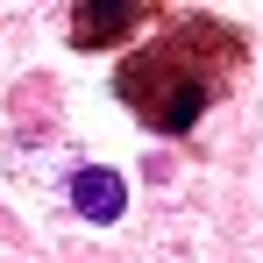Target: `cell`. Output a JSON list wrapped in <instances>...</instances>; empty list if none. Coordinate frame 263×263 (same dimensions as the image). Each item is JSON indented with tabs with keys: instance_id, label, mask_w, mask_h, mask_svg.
<instances>
[{
	"instance_id": "3957f363",
	"label": "cell",
	"mask_w": 263,
	"mask_h": 263,
	"mask_svg": "<svg viewBox=\"0 0 263 263\" xmlns=\"http://www.w3.org/2000/svg\"><path fill=\"white\" fill-rule=\"evenodd\" d=\"M135 14H149V7H121V0H107V7H79V22H71V36L79 43H107V36H121Z\"/></svg>"
},
{
	"instance_id": "6da1fadb",
	"label": "cell",
	"mask_w": 263,
	"mask_h": 263,
	"mask_svg": "<svg viewBox=\"0 0 263 263\" xmlns=\"http://www.w3.org/2000/svg\"><path fill=\"white\" fill-rule=\"evenodd\" d=\"M206 43V22H192V29H178L164 50H149V57H135L128 71H121V100L142 107V121L164 135H185L199 114H206V100L220 92V71L206 64H192V50Z\"/></svg>"
},
{
	"instance_id": "7a4b0ae2",
	"label": "cell",
	"mask_w": 263,
	"mask_h": 263,
	"mask_svg": "<svg viewBox=\"0 0 263 263\" xmlns=\"http://www.w3.org/2000/svg\"><path fill=\"white\" fill-rule=\"evenodd\" d=\"M71 199H79L86 220H114L121 206H128V192H121L114 171H79V178H71Z\"/></svg>"
}]
</instances>
